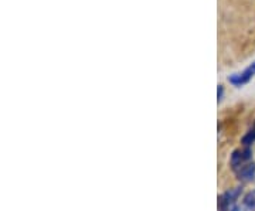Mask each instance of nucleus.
I'll list each match as a JSON object with an SVG mask.
<instances>
[{"instance_id": "nucleus-5", "label": "nucleus", "mask_w": 255, "mask_h": 211, "mask_svg": "<svg viewBox=\"0 0 255 211\" xmlns=\"http://www.w3.org/2000/svg\"><path fill=\"white\" fill-rule=\"evenodd\" d=\"M254 142H255V125L253 126V128L250 129L246 135L243 136V139H241V143H243V146L244 147H250L253 143H254Z\"/></svg>"}, {"instance_id": "nucleus-6", "label": "nucleus", "mask_w": 255, "mask_h": 211, "mask_svg": "<svg viewBox=\"0 0 255 211\" xmlns=\"http://www.w3.org/2000/svg\"><path fill=\"white\" fill-rule=\"evenodd\" d=\"M244 204L246 207H248L250 210H254L255 209V192H250L244 197Z\"/></svg>"}, {"instance_id": "nucleus-8", "label": "nucleus", "mask_w": 255, "mask_h": 211, "mask_svg": "<svg viewBox=\"0 0 255 211\" xmlns=\"http://www.w3.org/2000/svg\"><path fill=\"white\" fill-rule=\"evenodd\" d=\"M231 211H240V210H238L237 207H233V209H231Z\"/></svg>"}, {"instance_id": "nucleus-1", "label": "nucleus", "mask_w": 255, "mask_h": 211, "mask_svg": "<svg viewBox=\"0 0 255 211\" xmlns=\"http://www.w3.org/2000/svg\"><path fill=\"white\" fill-rule=\"evenodd\" d=\"M253 159V150L250 147H244V149H238L234 150L231 155V167L237 172L241 167L247 163H250Z\"/></svg>"}, {"instance_id": "nucleus-7", "label": "nucleus", "mask_w": 255, "mask_h": 211, "mask_svg": "<svg viewBox=\"0 0 255 211\" xmlns=\"http://www.w3.org/2000/svg\"><path fill=\"white\" fill-rule=\"evenodd\" d=\"M223 95H224V88H223V85H219V90H217V101L221 102Z\"/></svg>"}, {"instance_id": "nucleus-4", "label": "nucleus", "mask_w": 255, "mask_h": 211, "mask_svg": "<svg viewBox=\"0 0 255 211\" xmlns=\"http://www.w3.org/2000/svg\"><path fill=\"white\" fill-rule=\"evenodd\" d=\"M238 179L241 182H251L255 177V162H250L237 170Z\"/></svg>"}, {"instance_id": "nucleus-3", "label": "nucleus", "mask_w": 255, "mask_h": 211, "mask_svg": "<svg viewBox=\"0 0 255 211\" xmlns=\"http://www.w3.org/2000/svg\"><path fill=\"white\" fill-rule=\"evenodd\" d=\"M240 193H241L240 189H233L227 193L221 194L219 197V211H227L230 209V206L237 200Z\"/></svg>"}, {"instance_id": "nucleus-2", "label": "nucleus", "mask_w": 255, "mask_h": 211, "mask_svg": "<svg viewBox=\"0 0 255 211\" xmlns=\"http://www.w3.org/2000/svg\"><path fill=\"white\" fill-rule=\"evenodd\" d=\"M255 75V61L250 67H247L244 71L238 74H233L228 77V83L236 85V87H243L244 84L250 83V80Z\"/></svg>"}]
</instances>
